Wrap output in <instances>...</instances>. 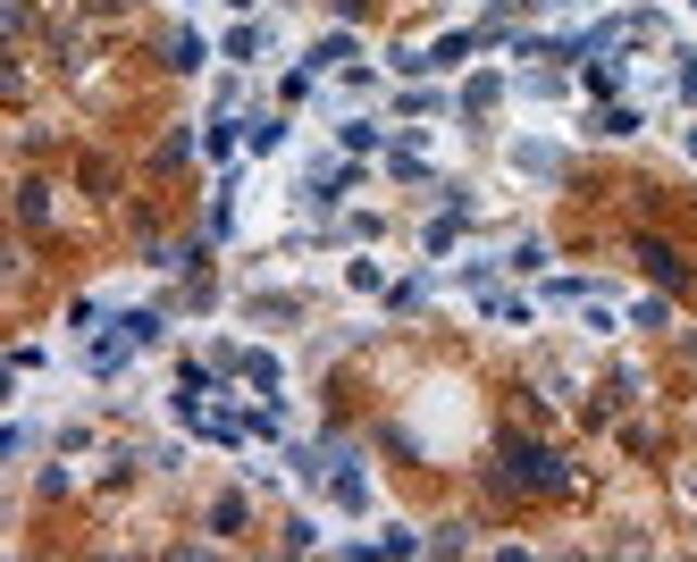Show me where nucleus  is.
<instances>
[{"instance_id": "nucleus-4", "label": "nucleus", "mask_w": 697, "mask_h": 562, "mask_svg": "<svg viewBox=\"0 0 697 562\" xmlns=\"http://www.w3.org/2000/svg\"><path fill=\"white\" fill-rule=\"evenodd\" d=\"M17 210H26L34 227H42V219H51V186H26V193H17Z\"/></svg>"}, {"instance_id": "nucleus-1", "label": "nucleus", "mask_w": 697, "mask_h": 562, "mask_svg": "<svg viewBox=\"0 0 697 562\" xmlns=\"http://www.w3.org/2000/svg\"><path fill=\"white\" fill-rule=\"evenodd\" d=\"M487 487H496V496H555V487H571V462L555 445H538V437H505Z\"/></svg>"}, {"instance_id": "nucleus-2", "label": "nucleus", "mask_w": 697, "mask_h": 562, "mask_svg": "<svg viewBox=\"0 0 697 562\" xmlns=\"http://www.w3.org/2000/svg\"><path fill=\"white\" fill-rule=\"evenodd\" d=\"M638 269L656 285H689V260H681V244H664V235H638Z\"/></svg>"}, {"instance_id": "nucleus-3", "label": "nucleus", "mask_w": 697, "mask_h": 562, "mask_svg": "<svg viewBox=\"0 0 697 562\" xmlns=\"http://www.w3.org/2000/svg\"><path fill=\"white\" fill-rule=\"evenodd\" d=\"M211 529H244V496H219V503H211Z\"/></svg>"}]
</instances>
